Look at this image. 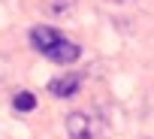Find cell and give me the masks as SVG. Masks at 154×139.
Here are the masks:
<instances>
[{
    "instance_id": "3957f363",
    "label": "cell",
    "mask_w": 154,
    "mask_h": 139,
    "mask_svg": "<svg viewBox=\"0 0 154 139\" xmlns=\"http://www.w3.org/2000/svg\"><path fill=\"white\" fill-rule=\"evenodd\" d=\"M79 54H82V48L75 45L72 39H63V36H60V39L45 51V57H48V60H54V63H60V66L75 63V60H79Z\"/></svg>"
},
{
    "instance_id": "5b68a950",
    "label": "cell",
    "mask_w": 154,
    "mask_h": 139,
    "mask_svg": "<svg viewBox=\"0 0 154 139\" xmlns=\"http://www.w3.org/2000/svg\"><path fill=\"white\" fill-rule=\"evenodd\" d=\"M12 106H15L18 112H30V109H36V97H33L30 91H18V94L12 97Z\"/></svg>"
},
{
    "instance_id": "6da1fadb",
    "label": "cell",
    "mask_w": 154,
    "mask_h": 139,
    "mask_svg": "<svg viewBox=\"0 0 154 139\" xmlns=\"http://www.w3.org/2000/svg\"><path fill=\"white\" fill-rule=\"evenodd\" d=\"M66 133L69 139H103L106 136V127L97 115H88V112H69L66 115Z\"/></svg>"
},
{
    "instance_id": "7a4b0ae2",
    "label": "cell",
    "mask_w": 154,
    "mask_h": 139,
    "mask_svg": "<svg viewBox=\"0 0 154 139\" xmlns=\"http://www.w3.org/2000/svg\"><path fill=\"white\" fill-rule=\"evenodd\" d=\"M79 88H82V76H79V73H63V76H54V79L48 82V94H51V97H60V100L75 97Z\"/></svg>"
},
{
    "instance_id": "8992f818",
    "label": "cell",
    "mask_w": 154,
    "mask_h": 139,
    "mask_svg": "<svg viewBox=\"0 0 154 139\" xmlns=\"http://www.w3.org/2000/svg\"><path fill=\"white\" fill-rule=\"evenodd\" d=\"M118 3H121V0H118Z\"/></svg>"
},
{
    "instance_id": "277c9868",
    "label": "cell",
    "mask_w": 154,
    "mask_h": 139,
    "mask_svg": "<svg viewBox=\"0 0 154 139\" xmlns=\"http://www.w3.org/2000/svg\"><path fill=\"white\" fill-rule=\"evenodd\" d=\"M57 39H60V33H57L54 27H48V24H36V27L30 30V45H33L39 54H45Z\"/></svg>"
}]
</instances>
